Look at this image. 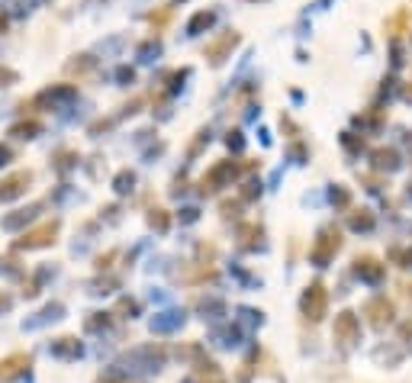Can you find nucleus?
Masks as SVG:
<instances>
[{
	"mask_svg": "<svg viewBox=\"0 0 412 383\" xmlns=\"http://www.w3.org/2000/svg\"><path fill=\"white\" fill-rule=\"evenodd\" d=\"M300 309H303V316L310 319V322H319V319H326V309H328V290L322 280H312L310 287H306L303 300H300Z\"/></svg>",
	"mask_w": 412,
	"mask_h": 383,
	"instance_id": "1",
	"label": "nucleus"
},
{
	"mask_svg": "<svg viewBox=\"0 0 412 383\" xmlns=\"http://www.w3.org/2000/svg\"><path fill=\"white\" fill-rule=\"evenodd\" d=\"M338 248H342V235H338V229H322L319 239L312 242V251H310L312 264L326 267L328 261H332V258L338 255Z\"/></svg>",
	"mask_w": 412,
	"mask_h": 383,
	"instance_id": "2",
	"label": "nucleus"
},
{
	"mask_svg": "<svg viewBox=\"0 0 412 383\" xmlns=\"http://www.w3.org/2000/svg\"><path fill=\"white\" fill-rule=\"evenodd\" d=\"M59 219H52V223H43V225H36V229H29V232L23 235V239H17V248H26V251H33V248H45V245L55 242V235H59Z\"/></svg>",
	"mask_w": 412,
	"mask_h": 383,
	"instance_id": "3",
	"label": "nucleus"
},
{
	"mask_svg": "<svg viewBox=\"0 0 412 383\" xmlns=\"http://www.w3.org/2000/svg\"><path fill=\"white\" fill-rule=\"evenodd\" d=\"M335 338L345 345V348H351V345L361 338V322H358V316H354L351 309H342L335 316Z\"/></svg>",
	"mask_w": 412,
	"mask_h": 383,
	"instance_id": "4",
	"label": "nucleus"
},
{
	"mask_svg": "<svg viewBox=\"0 0 412 383\" xmlns=\"http://www.w3.org/2000/svg\"><path fill=\"white\" fill-rule=\"evenodd\" d=\"M29 367H33V358H29V354H23V351H17V354H7V358L0 361V383L20 380V377H23Z\"/></svg>",
	"mask_w": 412,
	"mask_h": 383,
	"instance_id": "5",
	"label": "nucleus"
},
{
	"mask_svg": "<svg viewBox=\"0 0 412 383\" xmlns=\"http://www.w3.org/2000/svg\"><path fill=\"white\" fill-rule=\"evenodd\" d=\"M238 45V33H222V36H216V39L206 45V59H210V65H222V61L229 59V52Z\"/></svg>",
	"mask_w": 412,
	"mask_h": 383,
	"instance_id": "6",
	"label": "nucleus"
},
{
	"mask_svg": "<svg viewBox=\"0 0 412 383\" xmlns=\"http://www.w3.org/2000/svg\"><path fill=\"white\" fill-rule=\"evenodd\" d=\"M29 183H33V174H29V171H17V174L3 177V181H0V200H17V197H23Z\"/></svg>",
	"mask_w": 412,
	"mask_h": 383,
	"instance_id": "7",
	"label": "nucleus"
},
{
	"mask_svg": "<svg viewBox=\"0 0 412 383\" xmlns=\"http://www.w3.org/2000/svg\"><path fill=\"white\" fill-rule=\"evenodd\" d=\"M364 313L370 316V325H377V329H383V325L393 322V303H390L387 296H377V300H370L367 306H364Z\"/></svg>",
	"mask_w": 412,
	"mask_h": 383,
	"instance_id": "8",
	"label": "nucleus"
},
{
	"mask_svg": "<svg viewBox=\"0 0 412 383\" xmlns=\"http://www.w3.org/2000/svg\"><path fill=\"white\" fill-rule=\"evenodd\" d=\"M354 274L364 277V280H370V283H377V280H383V264H380L377 258L364 255V258L354 261Z\"/></svg>",
	"mask_w": 412,
	"mask_h": 383,
	"instance_id": "9",
	"label": "nucleus"
},
{
	"mask_svg": "<svg viewBox=\"0 0 412 383\" xmlns=\"http://www.w3.org/2000/svg\"><path fill=\"white\" fill-rule=\"evenodd\" d=\"M236 174V167H232V161H222V165H216L210 171V174L203 177V190H216L222 181H229V177Z\"/></svg>",
	"mask_w": 412,
	"mask_h": 383,
	"instance_id": "10",
	"label": "nucleus"
},
{
	"mask_svg": "<svg viewBox=\"0 0 412 383\" xmlns=\"http://www.w3.org/2000/svg\"><path fill=\"white\" fill-rule=\"evenodd\" d=\"M374 165L377 167H396L399 165V155L393 149H377L374 151Z\"/></svg>",
	"mask_w": 412,
	"mask_h": 383,
	"instance_id": "11",
	"label": "nucleus"
},
{
	"mask_svg": "<svg viewBox=\"0 0 412 383\" xmlns=\"http://www.w3.org/2000/svg\"><path fill=\"white\" fill-rule=\"evenodd\" d=\"M213 23V13H197L194 20H190V33H200L203 26H210Z\"/></svg>",
	"mask_w": 412,
	"mask_h": 383,
	"instance_id": "12",
	"label": "nucleus"
},
{
	"mask_svg": "<svg viewBox=\"0 0 412 383\" xmlns=\"http://www.w3.org/2000/svg\"><path fill=\"white\" fill-rule=\"evenodd\" d=\"M77 345L75 338H59V345H55V354H75Z\"/></svg>",
	"mask_w": 412,
	"mask_h": 383,
	"instance_id": "13",
	"label": "nucleus"
},
{
	"mask_svg": "<svg viewBox=\"0 0 412 383\" xmlns=\"http://www.w3.org/2000/svg\"><path fill=\"white\" fill-rule=\"evenodd\" d=\"M17 81V71H10V68H0V87H7V84Z\"/></svg>",
	"mask_w": 412,
	"mask_h": 383,
	"instance_id": "14",
	"label": "nucleus"
},
{
	"mask_svg": "<svg viewBox=\"0 0 412 383\" xmlns=\"http://www.w3.org/2000/svg\"><path fill=\"white\" fill-rule=\"evenodd\" d=\"M152 225H158V229H168V216H165V209H155V213H152Z\"/></svg>",
	"mask_w": 412,
	"mask_h": 383,
	"instance_id": "15",
	"label": "nucleus"
},
{
	"mask_svg": "<svg viewBox=\"0 0 412 383\" xmlns=\"http://www.w3.org/2000/svg\"><path fill=\"white\" fill-rule=\"evenodd\" d=\"M403 26H406V13H396V17L387 23V29H403Z\"/></svg>",
	"mask_w": 412,
	"mask_h": 383,
	"instance_id": "16",
	"label": "nucleus"
},
{
	"mask_svg": "<svg viewBox=\"0 0 412 383\" xmlns=\"http://www.w3.org/2000/svg\"><path fill=\"white\" fill-rule=\"evenodd\" d=\"M370 223H374L370 216H351V225H354V229H361V225H364V229H370Z\"/></svg>",
	"mask_w": 412,
	"mask_h": 383,
	"instance_id": "17",
	"label": "nucleus"
},
{
	"mask_svg": "<svg viewBox=\"0 0 412 383\" xmlns=\"http://www.w3.org/2000/svg\"><path fill=\"white\" fill-rule=\"evenodd\" d=\"M403 100H409V103H412V81L403 87Z\"/></svg>",
	"mask_w": 412,
	"mask_h": 383,
	"instance_id": "18",
	"label": "nucleus"
},
{
	"mask_svg": "<svg viewBox=\"0 0 412 383\" xmlns=\"http://www.w3.org/2000/svg\"><path fill=\"white\" fill-rule=\"evenodd\" d=\"M0 29H7V20H3V17H0Z\"/></svg>",
	"mask_w": 412,
	"mask_h": 383,
	"instance_id": "19",
	"label": "nucleus"
}]
</instances>
